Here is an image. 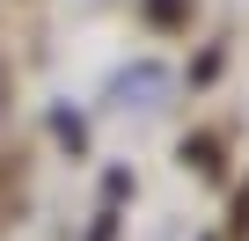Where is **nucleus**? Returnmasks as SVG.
Returning <instances> with one entry per match:
<instances>
[{
    "label": "nucleus",
    "instance_id": "f257e3e1",
    "mask_svg": "<svg viewBox=\"0 0 249 241\" xmlns=\"http://www.w3.org/2000/svg\"><path fill=\"white\" fill-rule=\"evenodd\" d=\"M0 102H8V88H0Z\"/></svg>",
    "mask_w": 249,
    "mask_h": 241
}]
</instances>
